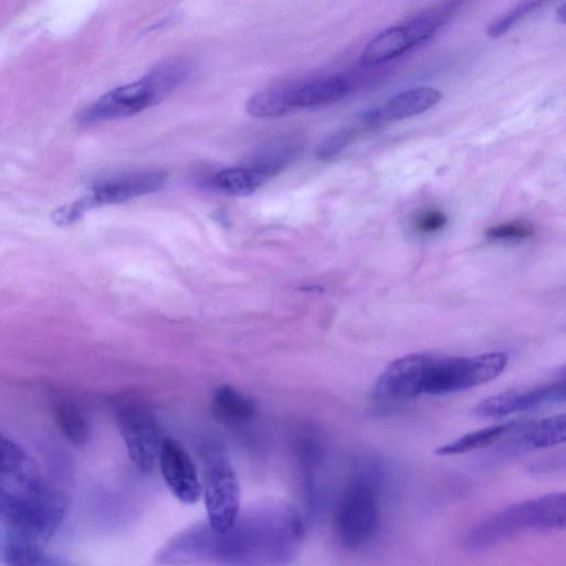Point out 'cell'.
Returning a JSON list of instances; mask_svg holds the SVG:
<instances>
[{"label": "cell", "mask_w": 566, "mask_h": 566, "mask_svg": "<svg viewBox=\"0 0 566 566\" xmlns=\"http://www.w3.org/2000/svg\"><path fill=\"white\" fill-rule=\"evenodd\" d=\"M304 522L281 501L252 505L223 533L198 522L169 539L157 553L160 565L287 566L302 547Z\"/></svg>", "instance_id": "cell-1"}, {"label": "cell", "mask_w": 566, "mask_h": 566, "mask_svg": "<svg viewBox=\"0 0 566 566\" xmlns=\"http://www.w3.org/2000/svg\"><path fill=\"white\" fill-rule=\"evenodd\" d=\"M384 463L370 455L358 459L335 510L334 527L340 544L356 549L377 534L381 520Z\"/></svg>", "instance_id": "cell-2"}, {"label": "cell", "mask_w": 566, "mask_h": 566, "mask_svg": "<svg viewBox=\"0 0 566 566\" xmlns=\"http://www.w3.org/2000/svg\"><path fill=\"white\" fill-rule=\"evenodd\" d=\"M566 524V495L551 492L527 499L490 515L467 535L470 551H484L526 532L563 530Z\"/></svg>", "instance_id": "cell-3"}, {"label": "cell", "mask_w": 566, "mask_h": 566, "mask_svg": "<svg viewBox=\"0 0 566 566\" xmlns=\"http://www.w3.org/2000/svg\"><path fill=\"white\" fill-rule=\"evenodd\" d=\"M507 360L504 352L465 357L422 352L419 396L450 394L489 382L505 369Z\"/></svg>", "instance_id": "cell-4"}, {"label": "cell", "mask_w": 566, "mask_h": 566, "mask_svg": "<svg viewBox=\"0 0 566 566\" xmlns=\"http://www.w3.org/2000/svg\"><path fill=\"white\" fill-rule=\"evenodd\" d=\"M460 6L459 2L433 6L389 27L368 42L361 53V63L377 65L427 42L457 15Z\"/></svg>", "instance_id": "cell-5"}, {"label": "cell", "mask_w": 566, "mask_h": 566, "mask_svg": "<svg viewBox=\"0 0 566 566\" xmlns=\"http://www.w3.org/2000/svg\"><path fill=\"white\" fill-rule=\"evenodd\" d=\"M202 493L207 511V523L223 533L239 515L241 504L240 484L223 448L210 444L203 451Z\"/></svg>", "instance_id": "cell-6"}, {"label": "cell", "mask_w": 566, "mask_h": 566, "mask_svg": "<svg viewBox=\"0 0 566 566\" xmlns=\"http://www.w3.org/2000/svg\"><path fill=\"white\" fill-rule=\"evenodd\" d=\"M117 424L132 462L150 472L165 440L155 416L142 405H126L117 411Z\"/></svg>", "instance_id": "cell-7"}, {"label": "cell", "mask_w": 566, "mask_h": 566, "mask_svg": "<svg viewBox=\"0 0 566 566\" xmlns=\"http://www.w3.org/2000/svg\"><path fill=\"white\" fill-rule=\"evenodd\" d=\"M164 96L148 73L136 82L113 88L101 96L78 115V123L88 125L135 115Z\"/></svg>", "instance_id": "cell-8"}, {"label": "cell", "mask_w": 566, "mask_h": 566, "mask_svg": "<svg viewBox=\"0 0 566 566\" xmlns=\"http://www.w3.org/2000/svg\"><path fill=\"white\" fill-rule=\"evenodd\" d=\"M565 399V381L556 380L528 388L509 389L482 400L475 408L481 418H501Z\"/></svg>", "instance_id": "cell-9"}, {"label": "cell", "mask_w": 566, "mask_h": 566, "mask_svg": "<svg viewBox=\"0 0 566 566\" xmlns=\"http://www.w3.org/2000/svg\"><path fill=\"white\" fill-rule=\"evenodd\" d=\"M161 170H148L112 177L96 184L91 193L78 199L84 210L95 206L119 203L139 196L156 192L166 182Z\"/></svg>", "instance_id": "cell-10"}, {"label": "cell", "mask_w": 566, "mask_h": 566, "mask_svg": "<svg viewBox=\"0 0 566 566\" xmlns=\"http://www.w3.org/2000/svg\"><path fill=\"white\" fill-rule=\"evenodd\" d=\"M158 462L170 492L180 502L196 503L202 494V484L196 464L184 447L171 438H165Z\"/></svg>", "instance_id": "cell-11"}, {"label": "cell", "mask_w": 566, "mask_h": 566, "mask_svg": "<svg viewBox=\"0 0 566 566\" xmlns=\"http://www.w3.org/2000/svg\"><path fill=\"white\" fill-rule=\"evenodd\" d=\"M344 76H328L298 84L283 85L287 113L334 104L352 92Z\"/></svg>", "instance_id": "cell-12"}, {"label": "cell", "mask_w": 566, "mask_h": 566, "mask_svg": "<svg viewBox=\"0 0 566 566\" xmlns=\"http://www.w3.org/2000/svg\"><path fill=\"white\" fill-rule=\"evenodd\" d=\"M565 416L549 417L521 428L501 446L500 453L504 457H518L559 444L565 441Z\"/></svg>", "instance_id": "cell-13"}, {"label": "cell", "mask_w": 566, "mask_h": 566, "mask_svg": "<svg viewBox=\"0 0 566 566\" xmlns=\"http://www.w3.org/2000/svg\"><path fill=\"white\" fill-rule=\"evenodd\" d=\"M442 94L431 86H417L402 91L376 109L379 124L397 122L419 115L437 105Z\"/></svg>", "instance_id": "cell-14"}, {"label": "cell", "mask_w": 566, "mask_h": 566, "mask_svg": "<svg viewBox=\"0 0 566 566\" xmlns=\"http://www.w3.org/2000/svg\"><path fill=\"white\" fill-rule=\"evenodd\" d=\"M4 566H75L46 553L38 542L9 532L2 547Z\"/></svg>", "instance_id": "cell-15"}, {"label": "cell", "mask_w": 566, "mask_h": 566, "mask_svg": "<svg viewBox=\"0 0 566 566\" xmlns=\"http://www.w3.org/2000/svg\"><path fill=\"white\" fill-rule=\"evenodd\" d=\"M302 148L298 137H282L262 147L248 164L266 179L284 169Z\"/></svg>", "instance_id": "cell-16"}, {"label": "cell", "mask_w": 566, "mask_h": 566, "mask_svg": "<svg viewBox=\"0 0 566 566\" xmlns=\"http://www.w3.org/2000/svg\"><path fill=\"white\" fill-rule=\"evenodd\" d=\"M0 475L14 480L17 485L40 480L25 451L2 434H0Z\"/></svg>", "instance_id": "cell-17"}, {"label": "cell", "mask_w": 566, "mask_h": 566, "mask_svg": "<svg viewBox=\"0 0 566 566\" xmlns=\"http://www.w3.org/2000/svg\"><path fill=\"white\" fill-rule=\"evenodd\" d=\"M266 178L249 166L224 168L210 180L218 191L231 196H248L260 188Z\"/></svg>", "instance_id": "cell-18"}, {"label": "cell", "mask_w": 566, "mask_h": 566, "mask_svg": "<svg viewBox=\"0 0 566 566\" xmlns=\"http://www.w3.org/2000/svg\"><path fill=\"white\" fill-rule=\"evenodd\" d=\"M212 406L216 417L229 424L248 421L255 412L253 402L242 392L228 385L216 390Z\"/></svg>", "instance_id": "cell-19"}, {"label": "cell", "mask_w": 566, "mask_h": 566, "mask_svg": "<svg viewBox=\"0 0 566 566\" xmlns=\"http://www.w3.org/2000/svg\"><path fill=\"white\" fill-rule=\"evenodd\" d=\"M514 427L515 422L510 421L469 432L449 443L440 446L436 453L439 455H455L488 447L509 433Z\"/></svg>", "instance_id": "cell-20"}, {"label": "cell", "mask_w": 566, "mask_h": 566, "mask_svg": "<svg viewBox=\"0 0 566 566\" xmlns=\"http://www.w3.org/2000/svg\"><path fill=\"white\" fill-rule=\"evenodd\" d=\"M55 423L72 443L83 446L90 439V427L81 410L70 401H60L54 408Z\"/></svg>", "instance_id": "cell-21"}, {"label": "cell", "mask_w": 566, "mask_h": 566, "mask_svg": "<svg viewBox=\"0 0 566 566\" xmlns=\"http://www.w3.org/2000/svg\"><path fill=\"white\" fill-rule=\"evenodd\" d=\"M23 502L24 495L20 490L0 488V522L8 531H13L20 525L24 512Z\"/></svg>", "instance_id": "cell-22"}, {"label": "cell", "mask_w": 566, "mask_h": 566, "mask_svg": "<svg viewBox=\"0 0 566 566\" xmlns=\"http://www.w3.org/2000/svg\"><path fill=\"white\" fill-rule=\"evenodd\" d=\"M542 6L538 1H527L518 3L501 17L495 19L488 28V35L496 39L505 34L514 24H516L526 14Z\"/></svg>", "instance_id": "cell-23"}, {"label": "cell", "mask_w": 566, "mask_h": 566, "mask_svg": "<svg viewBox=\"0 0 566 566\" xmlns=\"http://www.w3.org/2000/svg\"><path fill=\"white\" fill-rule=\"evenodd\" d=\"M358 127H343L327 136L317 148V157L323 160L340 154L355 138Z\"/></svg>", "instance_id": "cell-24"}, {"label": "cell", "mask_w": 566, "mask_h": 566, "mask_svg": "<svg viewBox=\"0 0 566 566\" xmlns=\"http://www.w3.org/2000/svg\"><path fill=\"white\" fill-rule=\"evenodd\" d=\"M533 228L524 221H512L490 227L485 235L492 240H523L533 234Z\"/></svg>", "instance_id": "cell-25"}, {"label": "cell", "mask_w": 566, "mask_h": 566, "mask_svg": "<svg viewBox=\"0 0 566 566\" xmlns=\"http://www.w3.org/2000/svg\"><path fill=\"white\" fill-rule=\"evenodd\" d=\"M448 218L439 209H426L412 220L413 228L422 234H432L444 228Z\"/></svg>", "instance_id": "cell-26"}, {"label": "cell", "mask_w": 566, "mask_h": 566, "mask_svg": "<svg viewBox=\"0 0 566 566\" xmlns=\"http://www.w3.org/2000/svg\"><path fill=\"white\" fill-rule=\"evenodd\" d=\"M556 18L559 22L564 23L566 18V2L560 3L556 10Z\"/></svg>", "instance_id": "cell-27"}]
</instances>
